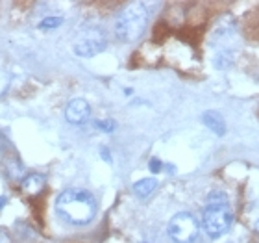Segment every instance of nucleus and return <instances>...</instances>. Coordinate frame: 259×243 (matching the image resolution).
Here are the masks:
<instances>
[{"label":"nucleus","mask_w":259,"mask_h":243,"mask_svg":"<svg viewBox=\"0 0 259 243\" xmlns=\"http://www.w3.org/2000/svg\"><path fill=\"white\" fill-rule=\"evenodd\" d=\"M56 212L69 225L83 227L97 216V200L85 189L70 188L60 193L56 200Z\"/></svg>","instance_id":"nucleus-1"},{"label":"nucleus","mask_w":259,"mask_h":243,"mask_svg":"<svg viewBox=\"0 0 259 243\" xmlns=\"http://www.w3.org/2000/svg\"><path fill=\"white\" fill-rule=\"evenodd\" d=\"M232 210L228 197L222 191H213L207 195V204L204 208L202 216V225L204 230L209 234L211 238H219L232 227Z\"/></svg>","instance_id":"nucleus-2"},{"label":"nucleus","mask_w":259,"mask_h":243,"mask_svg":"<svg viewBox=\"0 0 259 243\" xmlns=\"http://www.w3.org/2000/svg\"><path fill=\"white\" fill-rule=\"evenodd\" d=\"M146 24H148V11H146L145 4H141V2L128 4L120 11V15L117 17V22H115L117 39L122 43H134L145 33Z\"/></svg>","instance_id":"nucleus-3"},{"label":"nucleus","mask_w":259,"mask_h":243,"mask_svg":"<svg viewBox=\"0 0 259 243\" xmlns=\"http://www.w3.org/2000/svg\"><path fill=\"white\" fill-rule=\"evenodd\" d=\"M198 232L200 223L189 212H180L168 221V236L174 243H193Z\"/></svg>","instance_id":"nucleus-4"},{"label":"nucleus","mask_w":259,"mask_h":243,"mask_svg":"<svg viewBox=\"0 0 259 243\" xmlns=\"http://www.w3.org/2000/svg\"><path fill=\"white\" fill-rule=\"evenodd\" d=\"M106 47H108V41L102 33L91 32L74 45V52L80 58H93V56L100 54L102 50H106Z\"/></svg>","instance_id":"nucleus-5"},{"label":"nucleus","mask_w":259,"mask_h":243,"mask_svg":"<svg viewBox=\"0 0 259 243\" xmlns=\"http://www.w3.org/2000/svg\"><path fill=\"white\" fill-rule=\"evenodd\" d=\"M91 115V106L83 98H72L65 108V119L70 124H83Z\"/></svg>","instance_id":"nucleus-6"},{"label":"nucleus","mask_w":259,"mask_h":243,"mask_svg":"<svg viewBox=\"0 0 259 243\" xmlns=\"http://www.w3.org/2000/svg\"><path fill=\"white\" fill-rule=\"evenodd\" d=\"M202 123L207 126V128L217 135H224L226 134V121L219 112H213V110H207L202 114Z\"/></svg>","instance_id":"nucleus-7"},{"label":"nucleus","mask_w":259,"mask_h":243,"mask_svg":"<svg viewBox=\"0 0 259 243\" xmlns=\"http://www.w3.org/2000/svg\"><path fill=\"white\" fill-rule=\"evenodd\" d=\"M21 188L22 191L30 197H35L43 191L45 188V177L39 173H30V175H24V179L21 180Z\"/></svg>","instance_id":"nucleus-8"},{"label":"nucleus","mask_w":259,"mask_h":243,"mask_svg":"<svg viewBox=\"0 0 259 243\" xmlns=\"http://www.w3.org/2000/svg\"><path fill=\"white\" fill-rule=\"evenodd\" d=\"M157 188V180L156 179H143L139 182L134 184V193L139 197V199H146L154 193V189Z\"/></svg>","instance_id":"nucleus-9"},{"label":"nucleus","mask_w":259,"mask_h":243,"mask_svg":"<svg viewBox=\"0 0 259 243\" xmlns=\"http://www.w3.org/2000/svg\"><path fill=\"white\" fill-rule=\"evenodd\" d=\"M213 63H215L217 69H221V71L228 69V67H232V65H233V54H232V52H221V54L215 58V61H213Z\"/></svg>","instance_id":"nucleus-10"},{"label":"nucleus","mask_w":259,"mask_h":243,"mask_svg":"<svg viewBox=\"0 0 259 243\" xmlns=\"http://www.w3.org/2000/svg\"><path fill=\"white\" fill-rule=\"evenodd\" d=\"M63 19L61 17H45L43 21L39 22V30H56V28L61 26Z\"/></svg>","instance_id":"nucleus-11"},{"label":"nucleus","mask_w":259,"mask_h":243,"mask_svg":"<svg viewBox=\"0 0 259 243\" xmlns=\"http://www.w3.org/2000/svg\"><path fill=\"white\" fill-rule=\"evenodd\" d=\"M93 124H95V128L102 130V132H106V134H111V132L117 128V123H115L113 119H98Z\"/></svg>","instance_id":"nucleus-12"},{"label":"nucleus","mask_w":259,"mask_h":243,"mask_svg":"<svg viewBox=\"0 0 259 243\" xmlns=\"http://www.w3.org/2000/svg\"><path fill=\"white\" fill-rule=\"evenodd\" d=\"M8 165H10V177H11V179H19V177H21V173H22L21 165H17V163H13V162H10Z\"/></svg>","instance_id":"nucleus-13"},{"label":"nucleus","mask_w":259,"mask_h":243,"mask_svg":"<svg viewBox=\"0 0 259 243\" xmlns=\"http://www.w3.org/2000/svg\"><path fill=\"white\" fill-rule=\"evenodd\" d=\"M148 167H150V171H152V173H154V175H157V173H159V171H161V169H163V163L159 162V160H157V158H152V160H150V163H148Z\"/></svg>","instance_id":"nucleus-14"},{"label":"nucleus","mask_w":259,"mask_h":243,"mask_svg":"<svg viewBox=\"0 0 259 243\" xmlns=\"http://www.w3.org/2000/svg\"><path fill=\"white\" fill-rule=\"evenodd\" d=\"M100 154H102V158L106 160V162H111V154L108 152V149H102V151H100Z\"/></svg>","instance_id":"nucleus-15"},{"label":"nucleus","mask_w":259,"mask_h":243,"mask_svg":"<svg viewBox=\"0 0 259 243\" xmlns=\"http://www.w3.org/2000/svg\"><path fill=\"white\" fill-rule=\"evenodd\" d=\"M0 243H11V238L6 232H0Z\"/></svg>","instance_id":"nucleus-16"},{"label":"nucleus","mask_w":259,"mask_h":243,"mask_svg":"<svg viewBox=\"0 0 259 243\" xmlns=\"http://www.w3.org/2000/svg\"><path fill=\"white\" fill-rule=\"evenodd\" d=\"M6 204H8V197H6V195H2V197H0V212L4 210Z\"/></svg>","instance_id":"nucleus-17"},{"label":"nucleus","mask_w":259,"mask_h":243,"mask_svg":"<svg viewBox=\"0 0 259 243\" xmlns=\"http://www.w3.org/2000/svg\"><path fill=\"white\" fill-rule=\"evenodd\" d=\"M255 227H257V232H259V219H257V225H255Z\"/></svg>","instance_id":"nucleus-18"}]
</instances>
